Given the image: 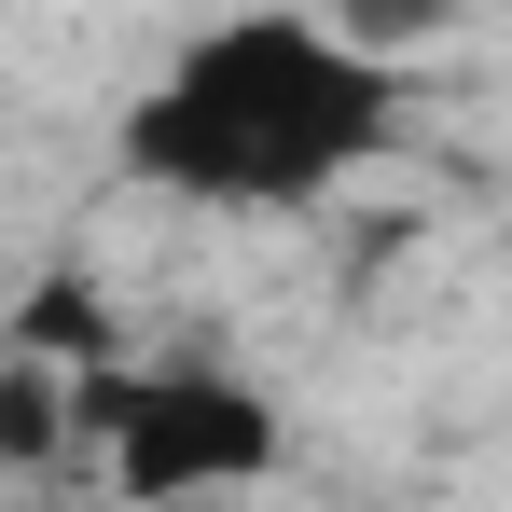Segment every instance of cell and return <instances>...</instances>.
I'll use <instances>...</instances> for the list:
<instances>
[{"label":"cell","mask_w":512,"mask_h":512,"mask_svg":"<svg viewBox=\"0 0 512 512\" xmlns=\"http://www.w3.org/2000/svg\"><path fill=\"white\" fill-rule=\"evenodd\" d=\"M70 388H84V374H42V360H14V346H0V471L70 457Z\"/></svg>","instance_id":"3957f363"},{"label":"cell","mask_w":512,"mask_h":512,"mask_svg":"<svg viewBox=\"0 0 512 512\" xmlns=\"http://www.w3.org/2000/svg\"><path fill=\"white\" fill-rule=\"evenodd\" d=\"M70 443L111 471L125 512H194V499H250L291 457V416L236 360H97L70 388Z\"/></svg>","instance_id":"7a4b0ae2"},{"label":"cell","mask_w":512,"mask_h":512,"mask_svg":"<svg viewBox=\"0 0 512 512\" xmlns=\"http://www.w3.org/2000/svg\"><path fill=\"white\" fill-rule=\"evenodd\" d=\"M388 139H402V70L360 28L222 14V28H194L167 70L125 97L111 167L139 180V194H167V208L291 222V208H333Z\"/></svg>","instance_id":"6da1fadb"}]
</instances>
